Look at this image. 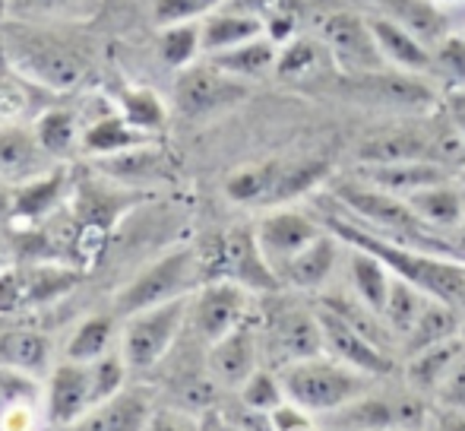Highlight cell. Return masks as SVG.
Masks as SVG:
<instances>
[{
	"label": "cell",
	"instance_id": "6da1fadb",
	"mask_svg": "<svg viewBox=\"0 0 465 431\" xmlns=\"http://www.w3.org/2000/svg\"><path fill=\"white\" fill-rule=\"evenodd\" d=\"M332 232L339 238L351 241L361 251H371L373 257H380L390 266L396 276L415 283L418 289H424L428 296L440 298V302L460 305L465 302V266L453 264V260H437L434 254L415 251V247L396 245V241H383L380 235H371L368 228L351 226L345 219H330Z\"/></svg>",
	"mask_w": 465,
	"mask_h": 431
},
{
	"label": "cell",
	"instance_id": "7a4b0ae2",
	"mask_svg": "<svg viewBox=\"0 0 465 431\" xmlns=\"http://www.w3.org/2000/svg\"><path fill=\"white\" fill-rule=\"evenodd\" d=\"M336 197L342 206H349L351 216H358V219H364L368 226L386 232L396 245L415 247V251H424V254H460L443 238H437V235L418 219V213L411 210L405 197L380 191V187H373V185H364V187L342 185L336 191Z\"/></svg>",
	"mask_w": 465,
	"mask_h": 431
},
{
	"label": "cell",
	"instance_id": "3957f363",
	"mask_svg": "<svg viewBox=\"0 0 465 431\" xmlns=\"http://www.w3.org/2000/svg\"><path fill=\"white\" fill-rule=\"evenodd\" d=\"M282 390L292 396L294 406L311 413H336L345 403L358 400L368 390L361 371L342 362H323V358H304L292 362L282 375Z\"/></svg>",
	"mask_w": 465,
	"mask_h": 431
},
{
	"label": "cell",
	"instance_id": "277c9868",
	"mask_svg": "<svg viewBox=\"0 0 465 431\" xmlns=\"http://www.w3.org/2000/svg\"><path fill=\"white\" fill-rule=\"evenodd\" d=\"M200 276V254L190 251V247H181V251H172L165 257H159L153 266L140 273L127 289L117 296V311L124 317L140 315L146 308H155V305L174 302V298L187 296L190 286Z\"/></svg>",
	"mask_w": 465,
	"mask_h": 431
},
{
	"label": "cell",
	"instance_id": "5b68a950",
	"mask_svg": "<svg viewBox=\"0 0 465 431\" xmlns=\"http://www.w3.org/2000/svg\"><path fill=\"white\" fill-rule=\"evenodd\" d=\"M190 315V298L181 296L174 302L155 305L140 315L127 317L124 330V362L130 371H149L178 339L181 326Z\"/></svg>",
	"mask_w": 465,
	"mask_h": 431
},
{
	"label": "cell",
	"instance_id": "8992f818",
	"mask_svg": "<svg viewBox=\"0 0 465 431\" xmlns=\"http://www.w3.org/2000/svg\"><path fill=\"white\" fill-rule=\"evenodd\" d=\"M247 95V83L241 76L222 70L219 64H190L174 83V105L187 117H206L234 105Z\"/></svg>",
	"mask_w": 465,
	"mask_h": 431
},
{
	"label": "cell",
	"instance_id": "52a82bcc",
	"mask_svg": "<svg viewBox=\"0 0 465 431\" xmlns=\"http://www.w3.org/2000/svg\"><path fill=\"white\" fill-rule=\"evenodd\" d=\"M332 426L339 431H415L424 426V403L415 394L358 396L336 409Z\"/></svg>",
	"mask_w": 465,
	"mask_h": 431
},
{
	"label": "cell",
	"instance_id": "ba28073f",
	"mask_svg": "<svg viewBox=\"0 0 465 431\" xmlns=\"http://www.w3.org/2000/svg\"><path fill=\"white\" fill-rule=\"evenodd\" d=\"M215 270L228 276L232 283L244 286L253 292H276L279 289V273L266 260L263 247H260L257 232L251 228H232L225 238L219 241V254H215Z\"/></svg>",
	"mask_w": 465,
	"mask_h": 431
},
{
	"label": "cell",
	"instance_id": "9c48e42d",
	"mask_svg": "<svg viewBox=\"0 0 465 431\" xmlns=\"http://www.w3.org/2000/svg\"><path fill=\"white\" fill-rule=\"evenodd\" d=\"M16 70L35 80L38 86L48 89H74L83 80L86 67H83L80 55L57 42H45V38H23L16 45Z\"/></svg>",
	"mask_w": 465,
	"mask_h": 431
},
{
	"label": "cell",
	"instance_id": "30bf717a",
	"mask_svg": "<svg viewBox=\"0 0 465 431\" xmlns=\"http://www.w3.org/2000/svg\"><path fill=\"white\" fill-rule=\"evenodd\" d=\"M320 38L336 57H342L355 74L364 70H383V51H380L377 38H373L371 23L358 19L355 13H326L320 19Z\"/></svg>",
	"mask_w": 465,
	"mask_h": 431
},
{
	"label": "cell",
	"instance_id": "8fae6325",
	"mask_svg": "<svg viewBox=\"0 0 465 431\" xmlns=\"http://www.w3.org/2000/svg\"><path fill=\"white\" fill-rule=\"evenodd\" d=\"M244 311H247L244 286L232 283V279H219V283H209L206 289L190 302V324H193V330L213 346L215 339H222L225 333H232L234 326H241Z\"/></svg>",
	"mask_w": 465,
	"mask_h": 431
},
{
	"label": "cell",
	"instance_id": "7c38bea8",
	"mask_svg": "<svg viewBox=\"0 0 465 431\" xmlns=\"http://www.w3.org/2000/svg\"><path fill=\"white\" fill-rule=\"evenodd\" d=\"M317 317L320 326H323V346L326 352L336 356V362L349 365V368L361 371V375H386L392 368V358L386 356V349H380L364 333H358L351 324H345L336 311L320 308Z\"/></svg>",
	"mask_w": 465,
	"mask_h": 431
},
{
	"label": "cell",
	"instance_id": "4fadbf2b",
	"mask_svg": "<svg viewBox=\"0 0 465 431\" xmlns=\"http://www.w3.org/2000/svg\"><path fill=\"white\" fill-rule=\"evenodd\" d=\"M93 400V365L67 358L51 371L48 381V422L51 426H76L89 409Z\"/></svg>",
	"mask_w": 465,
	"mask_h": 431
},
{
	"label": "cell",
	"instance_id": "5bb4252c",
	"mask_svg": "<svg viewBox=\"0 0 465 431\" xmlns=\"http://www.w3.org/2000/svg\"><path fill=\"white\" fill-rule=\"evenodd\" d=\"M320 235H323V232L317 228V222L307 219V216H301V213H288V210L266 216V219L260 222V228H257L260 247H263L266 260H270L276 273L294 257V254L304 251L311 241H317Z\"/></svg>",
	"mask_w": 465,
	"mask_h": 431
},
{
	"label": "cell",
	"instance_id": "9a60e30c",
	"mask_svg": "<svg viewBox=\"0 0 465 431\" xmlns=\"http://www.w3.org/2000/svg\"><path fill=\"white\" fill-rule=\"evenodd\" d=\"M51 168V155L42 149L35 130L19 124H0V181L23 185Z\"/></svg>",
	"mask_w": 465,
	"mask_h": 431
},
{
	"label": "cell",
	"instance_id": "2e32d148",
	"mask_svg": "<svg viewBox=\"0 0 465 431\" xmlns=\"http://www.w3.org/2000/svg\"><path fill=\"white\" fill-rule=\"evenodd\" d=\"M351 95L371 102H386V105H402V108H424L434 102L430 86H424L418 76L411 74H386V70H364L361 76H351L345 83Z\"/></svg>",
	"mask_w": 465,
	"mask_h": 431
},
{
	"label": "cell",
	"instance_id": "e0dca14e",
	"mask_svg": "<svg viewBox=\"0 0 465 431\" xmlns=\"http://www.w3.org/2000/svg\"><path fill=\"white\" fill-rule=\"evenodd\" d=\"M270 343L279 352V358H285L288 365L304 362V358H317L326 349L320 317L304 308H285L282 315H276L270 330Z\"/></svg>",
	"mask_w": 465,
	"mask_h": 431
},
{
	"label": "cell",
	"instance_id": "ac0fdd59",
	"mask_svg": "<svg viewBox=\"0 0 465 431\" xmlns=\"http://www.w3.org/2000/svg\"><path fill=\"white\" fill-rule=\"evenodd\" d=\"M209 371L225 387H244L247 377L257 371V339L244 324L215 339L209 349Z\"/></svg>",
	"mask_w": 465,
	"mask_h": 431
},
{
	"label": "cell",
	"instance_id": "d6986e66",
	"mask_svg": "<svg viewBox=\"0 0 465 431\" xmlns=\"http://www.w3.org/2000/svg\"><path fill=\"white\" fill-rule=\"evenodd\" d=\"M364 181L380 191H390L396 197H409L424 187H434L450 181V168L434 159H415V162H392V165H364Z\"/></svg>",
	"mask_w": 465,
	"mask_h": 431
},
{
	"label": "cell",
	"instance_id": "ffe728a7",
	"mask_svg": "<svg viewBox=\"0 0 465 431\" xmlns=\"http://www.w3.org/2000/svg\"><path fill=\"white\" fill-rule=\"evenodd\" d=\"M64 194H67V172L64 168H48L45 175L23 181L13 191V219H45L48 213H54V206L64 200Z\"/></svg>",
	"mask_w": 465,
	"mask_h": 431
},
{
	"label": "cell",
	"instance_id": "44dd1931",
	"mask_svg": "<svg viewBox=\"0 0 465 431\" xmlns=\"http://www.w3.org/2000/svg\"><path fill=\"white\" fill-rule=\"evenodd\" d=\"M339 260V245L330 238V235H320L317 241L304 247L301 254H294L285 266L279 270V276L285 283L298 286V289H317L330 279L332 266Z\"/></svg>",
	"mask_w": 465,
	"mask_h": 431
},
{
	"label": "cell",
	"instance_id": "7402d4cb",
	"mask_svg": "<svg viewBox=\"0 0 465 431\" xmlns=\"http://www.w3.org/2000/svg\"><path fill=\"white\" fill-rule=\"evenodd\" d=\"M0 365L25 375H45L51 368V339L29 326L0 333Z\"/></svg>",
	"mask_w": 465,
	"mask_h": 431
},
{
	"label": "cell",
	"instance_id": "603a6c76",
	"mask_svg": "<svg viewBox=\"0 0 465 431\" xmlns=\"http://www.w3.org/2000/svg\"><path fill=\"white\" fill-rule=\"evenodd\" d=\"M358 159L364 165H392V162H415V159H434L430 155V140L411 130H386L358 149Z\"/></svg>",
	"mask_w": 465,
	"mask_h": 431
},
{
	"label": "cell",
	"instance_id": "cb8c5ba5",
	"mask_svg": "<svg viewBox=\"0 0 465 431\" xmlns=\"http://www.w3.org/2000/svg\"><path fill=\"white\" fill-rule=\"evenodd\" d=\"M405 200H409V206L418 213V219L428 228H456L465 219V197L450 181L415 191Z\"/></svg>",
	"mask_w": 465,
	"mask_h": 431
},
{
	"label": "cell",
	"instance_id": "d4e9b609",
	"mask_svg": "<svg viewBox=\"0 0 465 431\" xmlns=\"http://www.w3.org/2000/svg\"><path fill=\"white\" fill-rule=\"evenodd\" d=\"M373 29V38H377L380 51H383V57H390L392 64H399V67L405 70H424L434 64V57H430V51L424 48V42L415 35V32H409L402 23H390V19H373L371 23Z\"/></svg>",
	"mask_w": 465,
	"mask_h": 431
},
{
	"label": "cell",
	"instance_id": "484cf974",
	"mask_svg": "<svg viewBox=\"0 0 465 431\" xmlns=\"http://www.w3.org/2000/svg\"><path fill=\"white\" fill-rule=\"evenodd\" d=\"M263 35V23L244 13H215L203 23V51L206 55H219V51L238 48L244 42Z\"/></svg>",
	"mask_w": 465,
	"mask_h": 431
},
{
	"label": "cell",
	"instance_id": "4316f807",
	"mask_svg": "<svg viewBox=\"0 0 465 431\" xmlns=\"http://www.w3.org/2000/svg\"><path fill=\"white\" fill-rule=\"evenodd\" d=\"M424 296H428V292L418 289V286L409 283V279H402V276L392 279L390 296H386V305H383V321L392 330V336L405 339L411 330H415L424 305L430 302V298H424Z\"/></svg>",
	"mask_w": 465,
	"mask_h": 431
},
{
	"label": "cell",
	"instance_id": "83f0119b",
	"mask_svg": "<svg viewBox=\"0 0 465 431\" xmlns=\"http://www.w3.org/2000/svg\"><path fill=\"white\" fill-rule=\"evenodd\" d=\"M209 61L219 64L222 70L228 74L241 76V80H257L263 76L266 70L276 67V45L270 38H253V42H244L238 48H228V51H219V55H209Z\"/></svg>",
	"mask_w": 465,
	"mask_h": 431
},
{
	"label": "cell",
	"instance_id": "f1b7e54d",
	"mask_svg": "<svg viewBox=\"0 0 465 431\" xmlns=\"http://www.w3.org/2000/svg\"><path fill=\"white\" fill-rule=\"evenodd\" d=\"M140 426H146V400L140 394H124L102 403L74 431H140Z\"/></svg>",
	"mask_w": 465,
	"mask_h": 431
},
{
	"label": "cell",
	"instance_id": "f546056e",
	"mask_svg": "<svg viewBox=\"0 0 465 431\" xmlns=\"http://www.w3.org/2000/svg\"><path fill=\"white\" fill-rule=\"evenodd\" d=\"M462 349H465L462 339L450 336V339H443V343L415 352V358H411V365H409V381L415 384L418 390H437L443 377L450 375V368H453V362L460 358Z\"/></svg>",
	"mask_w": 465,
	"mask_h": 431
},
{
	"label": "cell",
	"instance_id": "4dcf8cb0",
	"mask_svg": "<svg viewBox=\"0 0 465 431\" xmlns=\"http://www.w3.org/2000/svg\"><path fill=\"white\" fill-rule=\"evenodd\" d=\"M351 283H355V289H358V298L383 317V305H386L390 283H392L390 266H386L380 257H373L371 251H361V247H358V251L351 254Z\"/></svg>",
	"mask_w": 465,
	"mask_h": 431
},
{
	"label": "cell",
	"instance_id": "1f68e13d",
	"mask_svg": "<svg viewBox=\"0 0 465 431\" xmlns=\"http://www.w3.org/2000/svg\"><path fill=\"white\" fill-rule=\"evenodd\" d=\"M146 136L149 134L130 127V124L124 121V115H108V117H102V121H95L93 127L83 134V149L102 159V155H114V153H124V149L140 146V143H146Z\"/></svg>",
	"mask_w": 465,
	"mask_h": 431
},
{
	"label": "cell",
	"instance_id": "d6a6232c",
	"mask_svg": "<svg viewBox=\"0 0 465 431\" xmlns=\"http://www.w3.org/2000/svg\"><path fill=\"white\" fill-rule=\"evenodd\" d=\"M450 336H456V311H453V305L440 302V298H430V302L424 305L421 317H418L415 330L405 336V343H409V352L415 356V352L443 343V339H450Z\"/></svg>",
	"mask_w": 465,
	"mask_h": 431
},
{
	"label": "cell",
	"instance_id": "836d02e7",
	"mask_svg": "<svg viewBox=\"0 0 465 431\" xmlns=\"http://www.w3.org/2000/svg\"><path fill=\"white\" fill-rule=\"evenodd\" d=\"M203 51V23L190 19V23H172L162 25L159 35V55L168 67L184 70L196 61V55Z\"/></svg>",
	"mask_w": 465,
	"mask_h": 431
},
{
	"label": "cell",
	"instance_id": "e575fe53",
	"mask_svg": "<svg viewBox=\"0 0 465 431\" xmlns=\"http://www.w3.org/2000/svg\"><path fill=\"white\" fill-rule=\"evenodd\" d=\"M42 149L51 159H64V155L74 153L76 146V117L67 108H48L38 115V121L32 124Z\"/></svg>",
	"mask_w": 465,
	"mask_h": 431
},
{
	"label": "cell",
	"instance_id": "d590c367",
	"mask_svg": "<svg viewBox=\"0 0 465 431\" xmlns=\"http://www.w3.org/2000/svg\"><path fill=\"white\" fill-rule=\"evenodd\" d=\"M117 105H121L124 121L130 127L143 130V134H155V130L165 127V105H162V99L153 89L124 86L121 95H117Z\"/></svg>",
	"mask_w": 465,
	"mask_h": 431
},
{
	"label": "cell",
	"instance_id": "8d00e7d4",
	"mask_svg": "<svg viewBox=\"0 0 465 431\" xmlns=\"http://www.w3.org/2000/svg\"><path fill=\"white\" fill-rule=\"evenodd\" d=\"M282 162H263V165H251L241 168L228 178L225 194L234 204H266L272 194V185L279 178Z\"/></svg>",
	"mask_w": 465,
	"mask_h": 431
},
{
	"label": "cell",
	"instance_id": "74e56055",
	"mask_svg": "<svg viewBox=\"0 0 465 431\" xmlns=\"http://www.w3.org/2000/svg\"><path fill=\"white\" fill-rule=\"evenodd\" d=\"M326 168L330 165L323 159H304V162H292V165H282L266 204H285V200L307 194L311 187H317L326 178Z\"/></svg>",
	"mask_w": 465,
	"mask_h": 431
},
{
	"label": "cell",
	"instance_id": "f35d334b",
	"mask_svg": "<svg viewBox=\"0 0 465 431\" xmlns=\"http://www.w3.org/2000/svg\"><path fill=\"white\" fill-rule=\"evenodd\" d=\"M111 333H114V321H111L108 315H95V317H89V321H83L67 343V358L93 365L95 358H102L104 352H108Z\"/></svg>",
	"mask_w": 465,
	"mask_h": 431
},
{
	"label": "cell",
	"instance_id": "ab89813d",
	"mask_svg": "<svg viewBox=\"0 0 465 431\" xmlns=\"http://www.w3.org/2000/svg\"><path fill=\"white\" fill-rule=\"evenodd\" d=\"M98 165L104 168V175L111 178H124V181H143V178H153L155 172L162 168V155L155 149H146V143L134 149H124V153L114 155H102Z\"/></svg>",
	"mask_w": 465,
	"mask_h": 431
},
{
	"label": "cell",
	"instance_id": "60d3db41",
	"mask_svg": "<svg viewBox=\"0 0 465 431\" xmlns=\"http://www.w3.org/2000/svg\"><path fill=\"white\" fill-rule=\"evenodd\" d=\"M396 13V19H402V25L409 32H415L421 42H443L447 35V19L428 6L424 0H386Z\"/></svg>",
	"mask_w": 465,
	"mask_h": 431
},
{
	"label": "cell",
	"instance_id": "b9f144b4",
	"mask_svg": "<svg viewBox=\"0 0 465 431\" xmlns=\"http://www.w3.org/2000/svg\"><path fill=\"white\" fill-rule=\"evenodd\" d=\"M124 375H127V362H124V356H108V352H104L102 358H95L93 362V400H95V406H102V403H108L111 396H117V390H121V384H124Z\"/></svg>",
	"mask_w": 465,
	"mask_h": 431
},
{
	"label": "cell",
	"instance_id": "7bdbcfd3",
	"mask_svg": "<svg viewBox=\"0 0 465 431\" xmlns=\"http://www.w3.org/2000/svg\"><path fill=\"white\" fill-rule=\"evenodd\" d=\"M222 0H155L153 16L159 25L172 23H190V19H200L206 13H213Z\"/></svg>",
	"mask_w": 465,
	"mask_h": 431
},
{
	"label": "cell",
	"instance_id": "ee69618b",
	"mask_svg": "<svg viewBox=\"0 0 465 431\" xmlns=\"http://www.w3.org/2000/svg\"><path fill=\"white\" fill-rule=\"evenodd\" d=\"M241 396H244L247 409H260V413L282 406V387L276 384V377L266 375V371H253L244 381V387H241Z\"/></svg>",
	"mask_w": 465,
	"mask_h": 431
},
{
	"label": "cell",
	"instance_id": "f6af8a7d",
	"mask_svg": "<svg viewBox=\"0 0 465 431\" xmlns=\"http://www.w3.org/2000/svg\"><path fill=\"white\" fill-rule=\"evenodd\" d=\"M317 61H320V48L313 42H307V38H301V42L288 45L285 55L276 61V67L282 76H304L317 67Z\"/></svg>",
	"mask_w": 465,
	"mask_h": 431
},
{
	"label": "cell",
	"instance_id": "bcb514c9",
	"mask_svg": "<svg viewBox=\"0 0 465 431\" xmlns=\"http://www.w3.org/2000/svg\"><path fill=\"white\" fill-rule=\"evenodd\" d=\"M434 394H437V400L447 403L450 409H465V349L460 352V358L453 362L450 375L443 377Z\"/></svg>",
	"mask_w": 465,
	"mask_h": 431
},
{
	"label": "cell",
	"instance_id": "7dc6e473",
	"mask_svg": "<svg viewBox=\"0 0 465 431\" xmlns=\"http://www.w3.org/2000/svg\"><path fill=\"white\" fill-rule=\"evenodd\" d=\"M437 64L453 76L460 86H465V38H443L437 51Z\"/></svg>",
	"mask_w": 465,
	"mask_h": 431
},
{
	"label": "cell",
	"instance_id": "c3c4849f",
	"mask_svg": "<svg viewBox=\"0 0 465 431\" xmlns=\"http://www.w3.org/2000/svg\"><path fill=\"white\" fill-rule=\"evenodd\" d=\"M447 117H450V124H453V127L465 136V86H460L456 93H450Z\"/></svg>",
	"mask_w": 465,
	"mask_h": 431
},
{
	"label": "cell",
	"instance_id": "681fc988",
	"mask_svg": "<svg viewBox=\"0 0 465 431\" xmlns=\"http://www.w3.org/2000/svg\"><path fill=\"white\" fill-rule=\"evenodd\" d=\"M272 426H276V431H307V419L301 413H294V409L279 406L272 413Z\"/></svg>",
	"mask_w": 465,
	"mask_h": 431
},
{
	"label": "cell",
	"instance_id": "f907efd6",
	"mask_svg": "<svg viewBox=\"0 0 465 431\" xmlns=\"http://www.w3.org/2000/svg\"><path fill=\"white\" fill-rule=\"evenodd\" d=\"M149 431H193V428H190L184 419H178V416L162 413V416H155V419L149 422Z\"/></svg>",
	"mask_w": 465,
	"mask_h": 431
},
{
	"label": "cell",
	"instance_id": "816d5d0a",
	"mask_svg": "<svg viewBox=\"0 0 465 431\" xmlns=\"http://www.w3.org/2000/svg\"><path fill=\"white\" fill-rule=\"evenodd\" d=\"M13 257H16V251H13L10 238H6L4 232H0V273H6L13 266Z\"/></svg>",
	"mask_w": 465,
	"mask_h": 431
},
{
	"label": "cell",
	"instance_id": "f5cc1de1",
	"mask_svg": "<svg viewBox=\"0 0 465 431\" xmlns=\"http://www.w3.org/2000/svg\"><path fill=\"white\" fill-rule=\"evenodd\" d=\"M13 219V191L0 185V226Z\"/></svg>",
	"mask_w": 465,
	"mask_h": 431
},
{
	"label": "cell",
	"instance_id": "db71d44e",
	"mask_svg": "<svg viewBox=\"0 0 465 431\" xmlns=\"http://www.w3.org/2000/svg\"><path fill=\"white\" fill-rule=\"evenodd\" d=\"M32 4L42 6V10H70V6H80L86 0H32Z\"/></svg>",
	"mask_w": 465,
	"mask_h": 431
},
{
	"label": "cell",
	"instance_id": "11a10c76",
	"mask_svg": "<svg viewBox=\"0 0 465 431\" xmlns=\"http://www.w3.org/2000/svg\"><path fill=\"white\" fill-rule=\"evenodd\" d=\"M440 431H465V419L462 416H447V422H443Z\"/></svg>",
	"mask_w": 465,
	"mask_h": 431
},
{
	"label": "cell",
	"instance_id": "9f6ffc18",
	"mask_svg": "<svg viewBox=\"0 0 465 431\" xmlns=\"http://www.w3.org/2000/svg\"><path fill=\"white\" fill-rule=\"evenodd\" d=\"M4 19H6V0H0V25H4Z\"/></svg>",
	"mask_w": 465,
	"mask_h": 431
},
{
	"label": "cell",
	"instance_id": "6f0895ef",
	"mask_svg": "<svg viewBox=\"0 0 465 431\" xmlns=\"http://www.w3.org/2000/svg\"><path fill=\"white\" fill-rule=\"evenodd\" d=\"M456 175H460V181L465 185V162H462V168H460V172H456Z\"/></svg>",
	"mask_w": 465,
	"mask_h": 431
}]
</instances>
